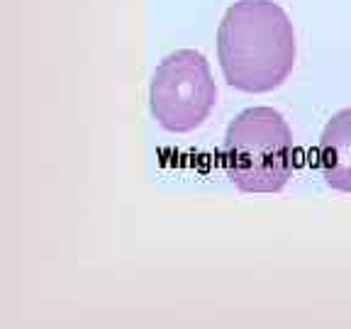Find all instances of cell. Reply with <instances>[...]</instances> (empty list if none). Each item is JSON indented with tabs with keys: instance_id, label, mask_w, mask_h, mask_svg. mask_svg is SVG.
I'll use <instances>...</instances> for the list:
<instances>
[{
	"instance_id": "6da1fadb",
	"label": "cell",
	"mask_w": 351,
	"mask_h": 329,
	"mask_svg": "<svg viewBox=\"0 0 351 329\" xmlns=\"http://www.w3.org/2000/svg\"><path fill=\"white\" fill-rule=\"evenodd\" d=\"M298 47L293 22L274 0H237L217 29L225 81L244 93H269L293 73Z\"/></svg>"
},
{
	"instance_id": "7a4b0ae2",
	"label": "cell",
	"mask_w": 351,
	"mask_h": 329,
	"mask_svg": "<svg viewBox=\"0 0 351 329\" xmlns=\"http://www.w3.org/2000/svg\"><path fill=\"white\" fill-rule=\"evenodd\" d=\"M222 156L241 193H280L295 171L293 132L278 110L249 108L227 127Z\"/></svg>"
},
{
	"instance_id": "277c9868",
	"label": "cell",
	"mask_w": 351,
	"mask_h": 329,
	"mask_svg": "<svg viewBox=\"0 0 351 329\" xmlns=\"http://www.w3.org/2000/svg\"><path fill=\"white\" fill-rule=\"evenodd\" d=\"M315 161L332 191L351 193V108L339 110L327 122Z\"/></svg>"
},
{
	"instance_id": "3957f363",
	"label": "cell",
	"mask_w": 351,
	"mask_h": 329,
	"mask_svg": "<svg viewBox=\"0 0 351 329\" xmlns=\"http://www.w3.org/2000/svg\"><path fill=\"white\" fill-rule=\"evenodd\" d=\"M217 88L210 64L200 51L178 49L169 54L152 76L149 110L166 132H193L213 112Z\"/></svg>"
}]
</instances>
